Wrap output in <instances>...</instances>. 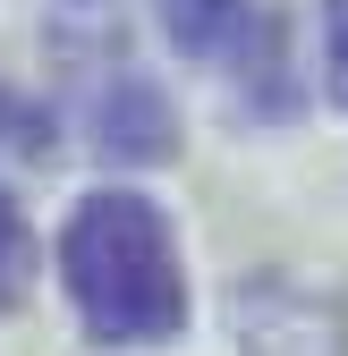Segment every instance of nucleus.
Here are the masks:
<instances>
[{"label":"nucleus","mask_w":348,"mask_h":356,"mask_svg":"<svg viewBox=\"0 0 348 356\" xmlns=\"http://www.w3.org/2000/svg\"><path fill=\"white\" fill-rule=\"evenodd\" d=\"M60 289L77 305L85 339L153 348L187 323V272L170 246V220L136 187H94L60 229Z\"/></svg>","instance_id":"1"},{"label":"nucleus","mask_w":348,"mask_h":356,"mask_svg":"<svg viewBox=\"0 0 348 356\" xmlns=\"http://www.w3.org/2000/svg\"><path fill=\"white\" fill-rule=\"evenodd\" d=\"M238 339L246 356H348V305L315 280H255L238 297Z\"/></svg>","instance_id":"2"},{"label":"nucleus","mask_w":348,"mask_h":356,"mask_svg":"<svg viewBox=\"0 0 348 356\" xmlns=\"http://www.w3.org/2000/svg\"><path fill=\"white\" fill-rule=\"evenodd\" d=\"M161 26L187 60H238L255 42V9L246 0H161Z\"/></svg>","instance_id":"3"},{"label":"nucleus","mask_w":348,"mask_h":356,"mask_svg":"<svg viewBox=\"0 0 348 356\" xmlns=\"http://www.w3.org/2000/svg\"><path fill=\"white\" fill-rule=\"evenodd\" d=\"M26 254H34V238H26V212H17V195L0 187V305L17 297V280H26Z\"/></svg>","instance_id":"4"},{"label":"nucleus","mask_w":348,"mask_h":356,"mask_svg":"<svg viewBox=\"0 0 348 356\" xmlns=\"http://www.w3.org/2000/svg\"><path fill=\"white\" fill-rule=\"evenodd\" d=\"M323 51H331V94H340V111H348V0L323 9Z\"/></svg>","instance_id":"5"}]
</instances>
